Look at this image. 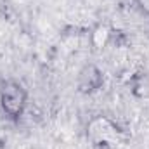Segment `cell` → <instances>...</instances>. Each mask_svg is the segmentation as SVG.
Instances as JSON below:
<instances>
[{
	"label": "cell",
	"instance_id": "obj_1",
	"mask_svg": "<svg viewBox=\"0 0 149 149\" xmlns=\"http://www.w3.org/2000/svg\"><path fill=\"white\" fill-rule=\"evenodd\" d=\"M139 3H141L142 10H146V12L149 14V0H139Z\"/></svg>",
	"mask_w": 149,
	"mask_h": 149
}]
</instances>
